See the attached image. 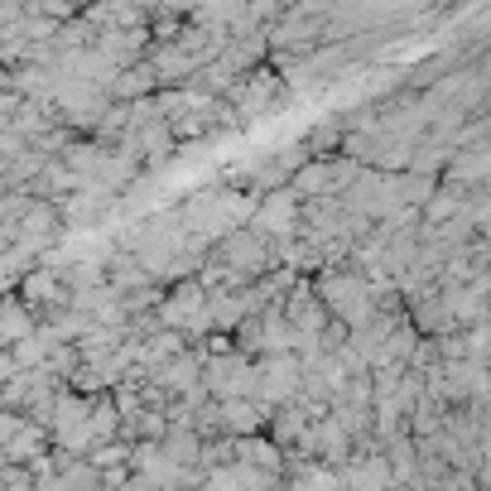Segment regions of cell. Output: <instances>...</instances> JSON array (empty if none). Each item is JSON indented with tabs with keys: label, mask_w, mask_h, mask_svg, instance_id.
<instances>
[{
	"label": "cell",
	"mask_w": 491,
	"mask_h": 491,
	"mask_svg": "<svg viewBox=\"0 0 491 491\" xmlns=\"http://www.w3.org/2000/svg\"><path fill=\"white\" fill-rule=\"evenodd\" d=\"M256 227L261 231H275V236L299 231V202H294V193H275V198H270L265 208L256 212Z\"/></svg>",
	"instance_id": "6da1fadb"
},
{
	"label": "cell",
	"mask_w": 491,
	"mask_h": 491,
	"mask_svg": "<svg viewBox=\"0 0 491 491\" xmlns=\"http://www.w3.org/2000/svg\"><path fill=\"white\" fill-rule=\"evenodd\" d=\"M337 482H347L352 491H385L391 486V467H385V458H362V463H347V472Z\"/></svg>",
	"instance_id": "7a4b0ae2"
},
{
	"label": "cell",
	"mask_w": 491,
	"mask_h": 491,
	"mask_svg": "<svg viewBox=\"0 0 491 491\" xmlns=\"http://www.w3.org/2000/svg\"><path fill=\"white\" fill-rule=\"evenodd\" d=\"M29 337V313L20 303H0V343H25Z\"/></svg>",
	"instance_id": "3957f363"
},
{
	"label": "cell",
	"mask_w": 491,
	"mask_h": 491,
	"mask_svg": "<svg viewBox=\"0 0 491 491\" xmlns=\"http://www.w3.org/2000/svg\"><path fill=\"white\" fill-rule=\"evenodd\" d=\"M236 453H241L246 467H261V472H275V467H280V453L270 448V444H261V438H241V444H236Z\"/></svg>",
	"instance_id": "277c9868"
},
{
	"label": "cell",
	"mask_w": 491,
	"mask_h": 491,
	"mask_svg": "<svg viewBox=\"0 0 491 491\" xmlns=\"http://www.w3.org/2000/svg\"><path fill=\"white\" fill-rule=\"evenodd\" d=\"M486 155L482 149H467V159H453V179H482Z\"/></svg>",
	"instance_id": "5b68a950"
},
{
	"label": "cell",
	"mask_w": 491,
	"mask_h": 491,
	"mask_svg": "<svg viewBox=\"0 0 491 491\" xmlns=\"http://www.w3.org/2000/svg\"><path fill=\"white\" fill-rule=\"evenodd\" d=\"M25 294L29 299H48V294H54V270H34V275L25 280Z\"/></svg>",
	"instance_id": "8992f818"
},
{
	"label": "cell",
	"mask_w": 491,
	"mask_h": 491,
	"mask_svg": "<svg viewBox=\"0 0 491 491\" xmlns=\"http://www.w3.org/2000/svg\"><path fill=\"white\" fill-rule=\"evenodd\" d=\"M126 491H159V486H155V482H145V477H135V482H130Z\"/></svg>",
	"instance_id": "52a82bcc"
}]
</instances>
